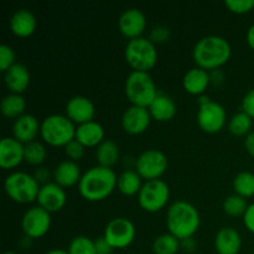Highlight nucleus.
Here are the masks:
<instances>
[{
  "label": "nucleus",
  "mask_w": 254,
  "mask_h": 254,
  "mask_svg": "<svg viewBox=\"0 0 254 254\" xmlns=\"http://www.w3.org/2000/svg\"><path fill=\"white\" fill-rule=\"evenodd\" d=\"M118 176L112 168L97 165L88 169L78 183V191L83 198L97 202L108 197L117 188Z\"/></svg>",
  "instance_id": "1"
},
{
  "label": "nucleus",
  "mask_w": 254,
  "mask_h": 254,
  "mask_svg": "<svg viewBox=\"0 0 254 254\" xmlns=\"http://www.w3.org/2000/svg\"><path fill=\"white\" fill-rule=\"evenodd\" d=\"M232 47L228 40L218 35H207L195 44L192 57L197 67L203 69H217L230 60Z\"/></svg>",
  "instance_id": "2"
},
{
  "label": "nucleus",
  "mask_w": 254,
  "mask_h": 254,
  "mask_svg": "<svg viewBox=\"0 0 254 254\" xmlns=\"http://www.w3.org/2000/svg\"><path fill=\"white\" fill-rule=\"evenodd\" d=\"M201 218L197 208L185 200L171 203L166 212V226L169 233L180 241L191 238L200 228Z\"/></svg>",
  "instance_id": "3"
},
{
  "label": "nucleus",
  "mask_w": 254,
  "mask_h": 254,
  "mask_svg": "<svg viewBox=\"0 0 254 254\" xmlns=\"http://www.w3.org/2000/svg\"><path fill=\"white\" fill-rule=\"evenodd\" d=\"M127 98L131 106L149 108L159 94L156 84L149 72L131 71L128 74L124 84Z\"/></svg>",
  "instance_id": "4"
},
{
  "label": "nucleus",
  "mask_w": 254,
  "mask_h": 254,
  "mask_svg": "<svg viewBox=\"0 0 254 254\" xmlns=\"http://www.w3.org/2000/svg\"><path fill=\"white\" fill-rule=\"evenodd\" d=\"M40 135L52 146H66L76 138L74 123L64 114H51L41 122Z\"/></svg>",
  "instance_id": "5"
},
{
  "label": "nucleus",
  "mask_w": 254,
  "mask_h": 254,
  "mask_svg": "<svg viewBox=\"0 0 254 254\" xmlns=\"http://www.w3.org/2000/svg\"><path fill=\"white\" fill-rule=\"evenodd\" d=\"M124 57L133 71L149 72L158 61L156 45L149 37H136L129 40L124 49Z\"/></svg>",
  "instance_id": "6"
},
{
  "label": "nucleus",
  "mask_w": 254,
  "mask_h": 254,
  "mask_svg": "<svg viewBox=\"0 0 254 254\" xmlns=\"http://www.w3.org/2000/svg\"><path fill=\"white\" fill-rule=\"evenodd\" d=\"M40 184L34 175L24 171H14L6 176L4 189L6 195L17 203H30L37 200Z\"/></svg>",
  "instance_id": "7"
},
{
  "label": "nucleus",
  "mask_w": 254,
  "mask_h": 254,
  "mask_svg": "<svg viewBox=\"0 0 254 254\" xmlns=\"http://www.w3.org/2000/svg\"><path fill=\"white\" fill-rule=\"evenodd\" d=\"M197 124L206 133H217L225 127L227 113L222 104L211 101L210 97H198Z\"/></svg>",
  "instance_id": "8"
},
{
  "label": "nucleus",
  "mask_w": 254,
  "mask_h": 254,
  "mask_svg": "<svg viewBox=\"0 0 254 254\" xmlns=\"http://www.w3.org/2000/svg\"><path fill=\"white\" fill-rule=\"evenodd\" d=\"M170 198V188L161 179L149 180L143 184V188L138 193L140 207L146 212H158L165 207Z\"/></svg>",
  "instance_id": "9"
},
{
  "label": "nucleus",
  "mask_w": 254,
  "mask_h": 254,
  "mask_svg": "<svg viewBox=\"0 0 254 254\" xmlns=\"http://www.w3.org/2000/svg\"><path fill=\"white\" fill-rule=\"evenodd\" d=\"M168 156L159 149H146L136 158L135 170L146 181L156 180L168 169Z\"/></svg>",
  "instance_id": "10"
},
{
  "label": "nucleus",
  "mask_w": 254,
  "mask_h": 254,
  "mask_svg": "<svg viewBox=\"0 0 254 254\" xmlns=\"http://www.w3.org/2000/svg\"><path fill=\"white\" fill-rule=\"evenodd\" d=\"M135 226L127 217H114L104 228V238L114 250H124L133 243L135 238Z\"/></svg>",
  "instance_id": "11"
},
{
  "label": "nucleus",
  "mask_w": 254,
  "mask_h": 254,
  "mask_svg": "<svg viewBox=\"0 0 254 254\" xmlns=\"http://www.w3.org/2000/svg\"><path fill=\"white\" fill-rule=\"evenodd\" d=\"M51 227V213L40 206H34L25 211L21 218V228L29 240L41 238Z\"/></svg>",
  "instance_id": "12"
},
{
  "label": "nucleus",
  "mask_w": 254,
  "mask_h": 254,
  "mask_svg": "<svg viewBox=\"0 0 254 254\" xmlns=\"http://www.w3.org/2000/svg\"><path fill=\"white\" fill-rule=\"evenodd\" d=\"M118 27L129 40L140 37L146 27V16L138 7H128L118 19Z\"/></svg>",
  "instance_id": "13"
},
{
  "label": "nucleus",
  "mask_w": 254,
  "mask_h": 254,
  "mask_svg": "<svg viewBox=\"0 0 254 254\" xmlns=\"http://www.w3.org/2000/svg\"><path fill=\"white\" fill-rule=\"evenodd\" d=\"M149 108L139 106H130L122 116V127L129 134H141L149 128L151 122Z\"/></svg>",
  "instance_id": "14"
},
{
  "label": "nucleus",
  "mask_w": 254,
  "mask_h": 254,
  "mask_svg": "<svg viewBox=\"0 0 254 254\" xmlns=\"http://www.w3.org/2000/svg\"><path fill=\"white\" fill-rule=\"evenodd\" d=\"M36 201L40 207L45 208L47 212H57L66 205V191L62 186L57 185L55 181L54 183H47L40 188Z\"/></svg>",
  "instance_id": "15"
},
{
  "label": "nucleus",
  "mask_w": 254,
  "mask_h": 254,
  "mask_svg": "<svg viewBox=\"0 0 254 254\" xmlns=\"http://www.w3.org/2000/svg\"><path fill=\"white\" fill-rule=\"evenodd\" d=\"M25 144L20 143L14 136H5L0 143V166L10 170L25 161Z\"/></svg>",
  "instance_id": "16"
},
{
  "label": "nucleus",
  "mask_w": 254,
  "mask_h": 254,
  "mask_svg": "<svg viewBox=\"0 0 254 254\" xmlns=\"http://www.w3.org/2000/svg\"><path fill=\"white\" fill-rule=\"evenodd\" d=\"M94 114L96 107L92 99L86 96H73L66 103V116L78 126L93 121Z\"/></svg>",
  "instance_id": "17"
},
{
  "label": "nucleus",
  "mask_w": 254,
  "mask_h": 254,
  "mask_svg": "<svg viewBox=\"0 0 254 254\" xmlns=\"http://www.w3.org/2000/svg\"><path fill=\"white\" fill-rule=\"evenodd\" d=\"M41 124L39 119L34 114L25 113L17 119H15L12 124V134L14 138L17 139L20 143L29 144L36 140V136L40 134Z\"/></svg>",
  "instance_id": "18"
},
{
  "label": "nucleus",
  "mask_w": 254,
  "mask_h": 254,
  "mask_svg": "<svg viewBox=\"0 0 254 254\" xmlns=\"http://www.w3.org/2000/svg\"><path fill=\"white\" fill-rule=\"evenodd\" d=\"M242 248V237L233 227H222L215 236V250L218 254H238Z\"/></svg>",
  "instance_id": "19"
},
{
  "label": "nucleus",
  "mask_w": 254,
  "mask_h": 254,
  "mask_svg": "<svg viewBox=\"0 0 254 254\" xmlns=\"http://www.w3.org/2000/svg\"><path fill=\"white\" fill-rule=\"evenodd\" d=\"M30 81L31 76L29 68L20 62H16L4 72L5 86L7 87L10 93L21 94L29 87Z\"/></svg>",
  "instance_id": "20"
},
{
  "label": "nucleus",
  "mask_w": 254,
  "mask_h": 254,
  "mask_svg": "<svg viewBox=\"0 0 254 254\" xmlns=\"http://www.w3.org/2000/svg\"><path fill=\"white\" fill-rule=\"evenodd\" d=\"M9 26L12 34L16 35V36L27 37L34 34L35 30H36V16H35L31 10L22 7V9L16 10L11 15Z\"/></svg>",
  "instance_id": "21"
},
{
  "label": "nucleus",
  "mask_w": 254,
  "mask_h": 254,
  "mask_svg": "<svg viewBox=\"0 0 254 254\" xmlns=\"http://www.w3.org/2000/svg\"><path fill=\"white\" fill-rule=\"evenodd\" d=\"M211 83L210 72L201 67L189 69L183 78V86L186 92L195 96H202Z\"/></svg>",
  "instance_id": "22"
},
{
  "label": "nucleus",
  "mask_w": 254,
  "mask_h": 254,
  "mask_svg": "<svg viewBox=\"0 0 254 254\" xmlns=\"http://www.w3.org/2000/svg\"><path fill=\"white\" fill-rule=\"evenodd\" d=\"M82 178L81 168L76 161L69 159L60 161L54 171L55 183L62 188H71L74 184H78Z\"/></svg>",
  "instance_id": "23"
},
{
  "label": "nucleus",
  "mask_w": 254,
  "mask_h": 254,
  "mask_svg": "<svg viewBox=\"0 0 254 254\" xmlns=\"http://www.w3.org/2000/svg\"><path fill=\"white\" fill-rule=\"evenodd\" d=\"M77 141L86 146H98L104 140V128L101 123L96 121L87 122L76 127Z\"/></svg>",
  "instance_id": "24"
},
{
  "label": "nucleus",
  "mask_w": 254,
  "mask_h": 254,
  "mask_svg": "<svg viewBox=\"0 0 254 254\" xmlns=\"http://www.w3.org/2000/svg\"><path fill=\"white\" fill-rule=\"evenodd\" d=\"M151 118L158 122H168L176 114V103L168 94L159 93L149 107Z\"/></svg>",
  "instance_id": "25"
},
{
  "label": "nucleus",
  "mask_w": 254,
  "mask_h": 254,
  "mask_svg": "<svg viewBox=\"0 0 254 254\" xmlns=\"http://www.w3.org/2000/svg\"><path fill=\"white\" fill-rule=\"evenodd\" d=\"M119 146L112 139H104L101 144L96 148V159L98 165L112 168L116 165L119 160Z\"/></svg>",
  "instance_id": "26"
},
{
  "label": "nucleus",
  "mask_w": 254,
  "mask_h": 254,
  "mask_svg": "<svg viewBox=\"0 0 254 254\" xmlns=\"http://www.w3.org/2000/svg\"><path fill=\"white\" fill-rule=\"evenodd\" d=\"M0 109L2 114L10 119H17L25 114L26 109V101L24 97L19 93H9L2 97Z\"/></svg>",
  "instance_id": "27"
},
{
  "label": "nucleus",
  "mask_w": 254,
  "mask_h": 254,
  "mask_svg": "<svg viewBox=\"0 0 254 254\" xmlns=\"http://www.w3.org/2000/svg\"><path fill=\"white\" fill-rule=\"evenodd\" d=\"M141 176L136 173V170H124L121 175L118 176V183L117 188L119 189L123 195L133 196L135 193H139V191L143 188L141 183Z\"/></svg>",
  "instance_id": "28"
},
{
  "label": "nucleus",
  "mask_w": 254,
  "mask_h": 254,
  "mask_svg": "<svg viewBox=\"0 0 254 254\" xmlns=\"http://www.w3.org/2000/svg\"><path fill=\"white\" fill-rule=\"evenodd\" d=\"M181 250V241L171 233L158 236L153 242L154 254H176Z\"/></svg>",
  "instance_id": "29"
},
{
  "label": "nucleus",
  "mask_w": 254,
  "mask_h": 254,
  "mask_svg": "<svg viewBox=\"0 0 254 254\" xmlns=\"http://www.w3.org/2000/svg\"><path fill=\"white\" fill-rule=\"evenodd\" d=\"M233 190L245 198L254 196V174L247 170L240 171L233 179Z\"/></svg>",
  "instance_id": "30"
},
{
  "label": "nucleus",
  "mask_w": 254,
  "mask_h": 254,
  "mask_svg": "<svg viewBox=\"0 0 254 254\" xmlns=\"http://www.w3.org/2000/svg\"><path fill=\"white\" fill-rule=\"evenodd\" d=\"M252 122L253 119L247 113H245L243 111L237 112V113H235L230 118L228 129H230V131L233 135L247 136L252 131L251 130L252 129Z\"/></svg>",
  "instance_id": "31"
},
{
  "label": "nucleus",
  "mask_w": 254,
  "mask_h": 254,
  "mask_svg": "<svg viewBox=\"0 0 254 254\" xmlns=\"http://www.w3.org/2000/svg\"><path fill=\"white\" fill-rule=\"evenodd\" d=\"M47 156L46 146L39 140H34L29 144H25L24 159L27 164L34 166H41Z\"/></svg>",
  "instance_id": "32"
},
{
  "label": "nucleus",
  "mask_w": 254,
  "mask_h": 254,
  "mask_svg": "<svg viewBox=\"0 0 254 254\" xmlns=\"http://www.w3.org/2000/svg\"><path fill=\"white\" fill-rule=\"evenodd\" d=\"M248 208L247 200L242 196L233 193V195L227 196L223 201V211L226 215L231 216V217H240L246 213Z\"/></svg>",
  "instance_id": "33"
},
{
  "label": "nucleus",
  "mask_w": 254,
  "mask_h": 254,
  "mask_svg": "<svg viewBox=\"0 0 254 254\" xmlns=\"http://www.w3.org/2000/svg\"><path fill=\"white\" fill-rule=\"evenodd\" d=\"M67 252L68 254H97L94 241L87 236H77L72 238Z\"/></svg>",
  "instance_id": "34"
},
{
  "label": "nucleus",
  "mask_w": 254,
  "mask_h": 254,
  "mask_svg": "<svg viewBox=\"0 0 254 254\" xmlns=\"http://www.w3.org/2000/svg\"><path fill=\"white\" fill-rule=\"evenodd\" d=\"M15 51L10 45L2 44L0 45V69L2 72L6 71L7 68L15 64Z\"/></svg>",
  "instance_id": "35"
},
{
  "label": "nucleus",
  "mask_w": 254,
  "mask_h": 254,
  "mask_svg": "<svg viewBox=\"0 0 254 254\" xmlns=\"http://www.w3.org/2000/svg\"><path fill=\"white\" fill-rule=\"evenodd\" d=\"M225 5L235 14H246L254 7V0H225Z\"/></svg>",
  "instance_id": "36"
},
{
  "label": "nucleus",
  "mask_w": 254,
  "mask_h": 254,
  "mask_svg": "<svg viewBox=\"0 0 254 254\" xmlns=\"http://www.w3.org/2000/svg\"><path fill=\"white\" fill-rule=\"evenodd\" d=\"M64 154H66L67 159L77 163V161L83 158L84 146L74 139V140H72L71 143H68L64 146Z\"/></svg>",
  "instance_id": "37"
},
{
  "label": "nucleus",
  "mask_w": 254,
  "mask_h": 254,
  "mask_svg": "<svg viewBox=\"0 0 254 254\" xmlns=\"http://www.w3.org/2000/svg\"><path fill=\"white\" fill-rule=\"evenodd\" d=\"M170 37V29L165 25H156L151 29L150 35H149V39L154 42V44H163L166 40H169Z\"/></svg>",
  "instance_id": "38"
},
{
  "label": "nucleus",
  "mask_w": 254,
  "mask_h": 254,
  "mask_svg": "<svg viewBox=\"0 0 254 254\" xmlns=\"http://www.w3.org/2000/svg\"><path fill=\"white\" fill-rule=\"evenodd\" d=\"M242 111L254 119V88L250 89L242 99Z\"/></svg>",
  "instance_id": "39"
},
{
  "label": "nucleus",
  "mask_w": 254,
  "mask_h": 254,
  "mask_svg": "<svg viewBox=\"0 0 254 254\" xmlns=\"http://www.w3.org/2000/svg\"><path fill=\"white\" fill-rule=\"evenodd\" d=\"M94 246H96L97 254H112L114 251V248L109 245V242L104 238V236L94 240Z\"/></svg>",
  "instance_id": "40"
},
{
  "label": "nucleus",
  "mask_w": 254,
  "mask_h": 254,
  "mask_svg": "<svg viewBox=\"0 0 254 254\" xmlns=\"http://www.w3.org/2000/svg\"><path fill=\"white\" fill-rule=\"evenodd\" d=\"M243 223H245L246 228L254 235V202L248 205L247 211L243 215Z\"/></svg>",
  "instance_id": "41"
},
{
  "label": "nucleus",
  "mask_w": 254,
  "mask_h": 254,
  "mask_svg": "<svg viewBox=\"0 0 254 254\" xmlns=\"http://www.w3.org/2000/svg\"><path fill=\"white\" fill-rule=\"evenodd\" d=\"M49 176H50L49 170H47V168H44V166H39V168L36 169V171L34 173V178L36 179L37 183L42 184V185L47 184V179H49Z\"/></svg>",
  "instance_id": "42"
},
{
  "label": "nucleus",
  "mask_w": 254,
  "mask_h": 254,
  "mask_svg": "<svg viewBox=\"0 0 254 254\" xmlns=\"http://www.w3.org/2000/svg\"><path fill=\"white\" fill-rule=\"evenodd\" d=\"M245 148L247 153L254 158V130L251 131L245 139Z\"/></svg>",
  "instance_id": "43"
},
{
  "label": "nucleus",
  "mask_w": 254,
  "mask_h": 254,
  "mask_svg": "<svg viewBox=\"0 0 254 254\" xmlns=\"http://www.w3.org/2000/svg\"><path fill=\"white\" fill-rule=\"evenodd\" d=\"M210 77H211V82L212 83H216V84H220L222 83L223 79H225V77H223V73L221 69H213L212 72H210Z\"/></svg>",
  "instance_id": "44"
},
{
  "label": "nucleus",
  "mask_w": 254,
  "mask_h": 254,
  "mask_svg": "<svg viewBox=\"0 0 254 254\" xmlns=\"http://www.w3.org/2000/svg\"><path fill=\"white\" fill-rule=\"evenodd\" d=\"M181 248L185 250L186 252H192V251L195 250V241L192 240V237L181 241Z\"/></svg>",
  "instance_id": "45"
},
{
  "label": "nucleus",
  "mask_w": 254,
  "mask_h": 254,
  "mask_svg": "<svg viewBox=\"0 0 254 254\" xmlns=\"http://www.w3.org/2000/svg\"><path fill=\"white\" fill-rule=\"evenodd\" d=\"M247 42L248 45H250L251 49L254 51V24L251 25L250 29H248L247 31Z\"/></svg>",
  "instance_id": "46"
},
{
  "label": "nucleus",
  "mask_w": 254,
  "mask_h": 254,
  "mask_svg": "<svg viewBox=\"0 0 254 254\" xmlns=\"http://www.w3.org/2000/svg\"><path fill=\"white\" fill-rule=\"evenodd\" d=\"M45 254H68L66 250H61V248H54V250L47 251Z\"/></svg>",
  "instance_id": "47"
},
{
  "label": "nucleus",
  "mask_w": 254,
  "mask_h": 254,
  "mask_svg": "<svg viewBox=\"0 0 254 254\" xmlns=\"http://www.w3.org/2000/svg\"><path fill=\"white\" fill-rule=\"evenodd\" d=\"M4 254H19V253H16V252H5Z\"/></svg>",
  "instance_id": "48"
},
{
  "label": "nucleus",
  "mask_w": 254,
  "mask_h": 254,
  "mask_svg": "<svg viewBox=\"0 0 254 254\" xmlns=\"http://www.w3.org/2000/svg\"><path fill=\"white\" fill-rule=\"evenodd\" d=\"M253 254H254V253H253Z\"/></svg>",
  "instance_id": "49"
}]
</instances>
